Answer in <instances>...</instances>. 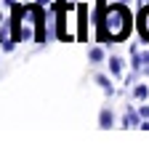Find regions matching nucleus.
Segmentation results:
<instances>
[{"label": "nucleus", "mask_w": 149, "mask_h": 149, "mask_svg": "<svg viewBox=\"0 0 149 149\" xmlns=\"http://www.w3.org/2000/svg\"><path fill=\"white\" fill-rule=\"evenodd\" d=\"M35 3H37V6H40V8H48V6L53 3V0H35Z\"/></svg>", "instance_id": "obj_10"}, {"label": "nucleus", "mask_w": 149, "mask_h": 149, "mask_svg": "<svg viewBox=\"0 0 149 149\" xmlns=\"http://www.w3.org/2000/svg\"><path fill=\"white\" fill-rule=\"evenodd\" d=\"M88 61H91V64H101V61H107V51H104V45H93V48L88 51Z\"/></svg>", "instance_id": "obj_6"}, {"label": "nucleus", "mask_w": 149, "mask_h": 149, "mask_svg": "<svg viewBox=\"0 0 149 149\" xmlns=\"http://www.w3.org/2000/svg\"><path fill=\"white\" fill-rule=\"evenodd\" d=\"M139 6H141V8H144V6H149V0H139Z\"/></svg>", "instance_id": "obj_14"}, {"label": "nucleus", "mask_w": 149, "mask_h": 149, "mask_svg": "<svg viewBox=\"0 0 149 149\" xmlns=\"http://www.w3.org/2000/svg\"><path fill=\"white\" fill-rule=\"evenodd\" d=\"M139 115H141V120H149V104H141L139 107Z\"/></svg>", "instance_id": "obj_9"}, {"label": "nucleus", "mask_w": 149, "mask_h": 149, "mask_svg": "<svg viewBox=\"0 0 149 149\" xmlns=\"http://www.w3.org/2000/svg\"><path fill=\"white\" fill-rule=\"evenodd\" d=\"M112 125H115V115H112L109 107H104V109L99 112V128H101V130H109Z\"/></svg>", "instance_id": "obj_5"}, {"label": "nucleus", "mask_w": 149, "mask_h": 149, "mask_svg": "<svg viewBox=\"0 0 149 149\" xmlns=\"http://www.w3.org/2000/svg\"><path fill=\"white\" fill-rule=\"evenodd\" d=\"M130 96H133V101H144V99H149V83H136L133 91H130Z\"/></svg>", "instance_id": "obj_7"}, {"label": "nucleus", "mask_w": 149, "mask_h": 149, "mask_svg": "<svg viewBox=\"0 0 149 149\" xmlns=\"http://www.w3.org/2000/svg\"><path fill=\"white\" fill-rule=\"evenodd\" d=\"M109 72H112V77H123V72H125V61H123V56H109Z\"/></svg>", "instance_id": "obj_4"}, {"label": "nucleus", "mask_w": 149, "mask_h": 149, "mask_svg": "<svg viewBox=\"0 0 149 149\" xmlns=\"http://www.w3.org/2000/svg\"><path fill=\"white\" fill-rule=\"evenodd\" d=\"M96 83H99V88L107 93V96L112 99V96H115V85H112V80L107 77V74H96Z\"/></svg>", "instance_id": "obj_8"}, {"label": "nucleus", "mask_w": 149, "mask_h": 149, "mask_svg": "<svg viewBox=\"0 0 149 149\" xmlns=\"http://www.w3.org/2000/svg\"><path fill=\"white\" fill-rule=\"evenodd\" d=\"M77 3H85V0H77Z\"/></svg>", "instance_id": "obj_16"}, {"label": "nucleus", "mask_w": 149, "mask_h": 149, "mask_svg": "<svg viewBox=\"0 0 149 149\" xmlns=\"http://www.w3.org/2000/svg\"><path fill=\"white\" fill-rule=\"evenodd\" d=\"M3 3H6V6H11V8H13V6H19V3H22V0H3Z\"/></svg>", "instance_id": "obj_11"}, {"label": "nucleus", "mask_w": 149, "mask_h": 149, "mask_svg": "<svg viewBox=\"0 0 149 149\" xmlns=\"http://www.w3.org/2000/svg\"><path fill=\"white\" fill-rule=\"evenodd\" d=\"M139 35H141V43L149 45V6H144L139 13Z\"/></svg>", "instance_id": "obj_2"}, {"label": "nucleus", "mask_w": 149, "mask_h": 149, "mask_svg": "<svg viewBox=\"0 0 149 149\" xmlns=\"http://www.w3.org/2000/svg\"><path fill=\"white\" fill-rule=\"evenodd\" d=\"M99 37L101 40H125V37L130 35V29H133V13H130V8L125 3H115L101 11V19H99Z\"/></svg>", "instance_id": "obj_1"}, {"label": "nucleus", "mask_w": 149, "mask_h": 149, "mask_svg": "<svg viewBox=\"0 0 149 149\" xmlns=\"http://www.w3.org/2000/svg\"><path fill=\"white\" fill-rule=\"evenodd\" d=\"M24 3H29V0H24Z\"/></svg>", "instance_id": "obj_17"}, {"label": "nucleus", "mask_w": 149, "mask_h": 149, "mask_svg": "<svg viewBox=\"0 0 149 149\" xmlns=\"http://www.w3.org/2000/svg\"><path fill=\"white\" fill-rule=\"evenodd\" d=\"M139 125H141V115H139V109L128 107V109H125V117H123V128H139Z\"/></svg>", "instance_id": "obj_3"}, {"label": "nucleus", "mask_w": 149, "mask_h": 149, "mask_svg": "<svg viewBox=\"0 0 149 149\" xmlns=\"http://www.w3.org/2000/svg\"><path fill=\"white\" fill-rule=\"evenodd\" d=\"M141 130H149V120H141V125H139Z\"/></svg>", "instance_id": "obj_12"}, {"label": "nucleus", "mask_w": 149, "mask_h": 149, "mask_svg": "<svg viewBox=\"0 0 149 149\" xmlns=\"http://www.w3.org/2000/svg\"><path fill=\"white\" fill-rule=\"evenodd\" d=\"M141 56H144V64H146V61H149V51H144Z\"/></svg>", "instance_id": "obj_13"}, {"label": "nucleus", "mask_w": 149, "mask_h": 149, "mask_svg": "<svg viewBox=\"0 0 149 149\" xmlns=\"http://www.w3.org/2000/svg\"><path fill=\"white\" fill-rule=\"evenodd\" d=\"M117 3H125V6H128V3H130V0H117Z\"/></svg>", "instance_id": "obj_15"}]
</instances>
